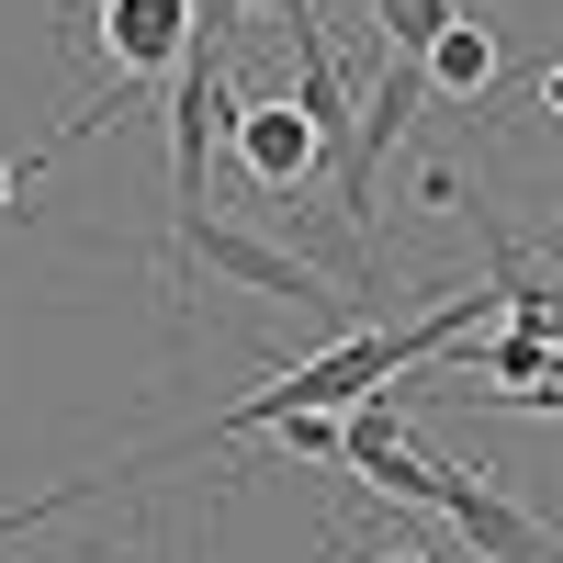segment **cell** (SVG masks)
<instances>
[{
    "mask_svg": "<svg viewBox=\"0 0 563 563\" xmlns=\"http://www.w3.org/2000/svg\"><path fill=\"white\" fill-rule=\"evenodd\" d=\"M327 552H339V563H440L429 541H372V552H361V541H327Z\"/></svg>",
    "mask_w": 563,
    "mask_h": 563,
    "instance_id": "obj_9",
    "label": "cell"
},
{
    "mask_svg": "<svg viewBox=\"0 0 563 563\" xmlns=\"http://www.w3.org/2000/svg\"><path fill=\"white\" fill-rule=\"evenodd\" d=\"M180 271H214V282L271 294V305H339V282H327L305 249L260 238V225H225V214H203V225H180V238H169V282H180Z\"/></svg>",
    "mask_w": 563,
    "mask_h": 563,
    "instance_id": "obj_2",
    "label": "cell"
},
{
    "mask_svg": "<svg viewBox=\"0 0 563 563\" xmlns=\"http://www.w3.org/2000/svg\"><path fill=\"white\" fill-rule=\"evenodd\" d=\"M225 147H238V169H249V192H260V203H294L305 180L327 169L316 124H305L294 102H238V113H225Z\"/></svg>",
    "mask_w": 563,
    "mask_h": 563,
    "instance_id": "obj_4",
    "label": "cell"
},
{
    "mask_svg": "<svg viewBox=\"0 0 563 563\" xmlns=\"http://www.w3.org/2000/svg\"><path fill=\"white\" fill-rule=\"evenodd\" d=\"M57 34H68V45H79V34H102V90H90V102L57 124V147H45V158H68L79 135L113 113V102H135L147 79H169L180 57H192L203 0H68V23H57ZM45 158H34V169H45Z\"/></svg>",
    "mask_w": 563,
    "mask_h": 563,
    "instance_id": "obj_1",
    "label": "cell"
},
{
    "mask_svg": "<svg viewBox=\"0 0 563 563\" xmlns=\"http://www.w3.org/2000/svg\"><path fill=\"white\" fill-rule=\"evenodd\" d=\"M372 23L406 68H429V45H440V23H462V0H372Z\"/></svg>",
    "mask_w": 563,
    "mask_h": 563,
    "instance_id": "obj_6",
    "label": "cell"
},
{
    "mask_svg": "<svg viewBox=\"0 0 563 563\" xmlns=\"http://www.w3.org/2000/svg\"><path fill=\"white\" fill-rule=\"evenodd\" d=\"M541 113H552V124H563V57H552V68H541Z\"/></svg>",
    "mask_w": 563,
    "mask_h": 563,
    "instance_id": "obj_10",
    "label": "cell"
},
{
    "mask_svg": "<svg viewBox=\"0 0 563 563\" xmlns=\"http://www.w3.org/2000/svg\"><path fill=\"white\" fill-rule=\"evenodd\" d=\"M440 519L474 541V563H563V519L519 507L485 462H451V451H440Z\"/></svg>",
    "mask_w": 563,
    "mask_h": 563,
    "instance_id": "obj_3",
    "label": "cell"
},
{
    "mask_svg": "<svg viewBox=\"0 0 563 563\" xmlns=\"http://www.w3.org/2000/svg\"><path fill=\"white\" fill-rule=\"evenodd\" d=\"M282 451H294V462H339V417H282V429H271Z\"/></svg>",
    "mask_w": 563,
    "mask_h": 563,
    "instance_id": "obj_8",
    "label": "cell"
},
{
    "mask_svg": "<svg viewBox=\"0 0 563 563\" xmlns=\"http://www.w3.org/2000/svg\"><path fill=\"white\" fill-rule=\"evenodd\" d=\"M12 192H23V158H0V214H12Z\"/></svg>",
    "mask_w": 563,
    "mask_h": 563,
    "instance_id": "obj_11",
    "label": "cell"
},
{
    "mask_svg": "<svg viewBox=\"0 0 563 563\" xmlns=\"http://www.w3.org/2000/svg\"><path fill=\"white\" fill-rule=\"evenodd\" d=\"M496 68H507V45H496V23H440V45H429V90L440 102H485L496 90Z\"/></svg>",
    "mask_w": 563,
    "mask_h": 563,
    "instance_id": "obj_5",
    "label": "cell"
},
{
    "mask_svg": "<svg viewBox=\"0 0 563 563\" xmlns=\"http://www.w3.org/2000/svg\"><path fill=\"white\" fill-rule=\"evenodd\" d=\"M417 203L429 214H474L485 192H462V158H417Z\"/></svg>",
    "mask_w": 563,
    "mask_h": 563,
    "instance_id": "obj_7",
    "label": "cell"
}]
</instances>
